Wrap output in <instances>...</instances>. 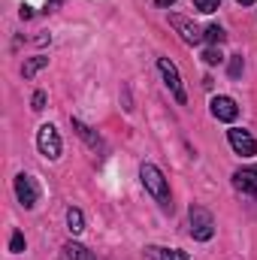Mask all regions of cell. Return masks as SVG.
I'll list each match as a JSON object with an SVG mask.
<instances>
[{
  "instance_id": "21",
  "label": "cell",
  "mask_w": 257,
  "mask_h": 260,
  "mask_svg": "<svg viewBox=\"0 0 257 260\" xmlns=\"http://www.w3.org/2000/svg\"><path fill=\"white\" fill-rule=\"evenodd\" d=\"M170 3H176V0H157V6H170Z\"/></svg>"
},
{
  "instance_id": "18",
  "label": "cell",
  "mask_w": 257,
  "mask_h": 260,
  "mask_svg": "<svg viewBox=\"0 0 257 260\" xmlns=\"http://www.w3.org/2000/svg\"><path fill=\"white\" fill-rule=\"evenodd\" d=\"M218 3H221V0H194V6H197L200 12H215Z\"/></svg>"
},
{
  "instance_id": "17",
  "label": "cell",
  "mask_w": 257,
  "mask_h": 260,
  "mask_svg": "<svg viewBox=\"0 0 257 260\" xmlns=\"http://www.w3.org/2000/svg\"><path fill=\"white\" fill-rule=\"evenodd\" d=\"M9 251H15V254H18V251H24V236H21L18 230H15V233H12V239H9Z\"/></svg>"
},
{
  "instance_id": "5",
  "label": "cell",
  "mask_w": 257,
  "mask_h": 260,
  "mask_svg": "<svg viewBox=\"0 0 257 260\" xmlns=\"http://www.w3.org/2000/svg\"><path fill=\"white\" fill-rule=\"evenodd\" d=\"M227 139H230L233 151H236V154H242V157H251V154L257 151L254 136H251L248 130H242V127H230V130H227Z\"/></svg>"
},
{
  "instance_id": "14",
  "label": "cell",
  "mask_w": 257,
  "mask_h": 260,
  "mask_svg": "<svg viewBox=\"0 0 257 260\" xmlns=\"http://www.w3.org/2000/svg\"><path fill=\"white\" fill-rule=\"evenodd\" d=\"M224 37H227V34H224V27H221V24H209V27H206V43L221 46V43H224Z\"/></svg>"
},
{
  "instance_id": "10",
  "label": "cell",
  "mask_w": 257,
  "mask_h": 260,
  "mask_svg": "<svg viewBox=\"0 0 257 260\" xmlns=\"http://www.w3.org/2000/svg\"><path fill=\"white\" fill-rule=\"evenodd\" d=\"M73 130H76V133H79V136H82V139H85V142H88V145L94 148V151H97V148H103V139H100V136H97V133H94L91 127H88L85 121L73 118Z\"/></svg>"
},
{
  "instance_id": "20",
  "label": "cell",
  "mask_w": 257,
  "mask_h": 260,
  "mask_svg": "<svg viewBox=\"0 0 257 260\" xmlns=\"http://www.w3.org/2000/svg\"><path fill=\"white\" fill-rule=\"evenodd\" d=\"M30 103H34V109H37V112H40V109H46V91H37Z\"/></svg>"
},
{
  "instance_id": "13",
  "label": "cell",
  "mask_w": 257,
  "mask_h": 260,
  "mask_svg": "<svg viewBox=\"0 0 257 260\" xmlns=\"http://www.w3.org/2000/svg\"><path fill=\"white\" fill-rule=\"evenodd\" d=\"M43 67H49V58L37 55V58H30V61L24 64V70H21V73H24V79H34V76H37V73H40Z\"/></svg>"
},
{
  "instance_id": "15",
  "label": "cell",
  "mask_w": 257,
  "mask_h": 260,
  "mask_svg": "<svg viewBox=\"0 0 257 260\" xmlns=\"http://www.w3.org/2000/svg\"><path fill=\"white\" fill-rule=\"evenodd\" d=\"M154 254H157V260H188V254L179 248H154Z\"/></svg>"
},
{
  "instance_id": "9",
  "label": "cell",
  "mask_w": 257,
  "mask_h": 260,
  "mask_svg": "<svg viewBox=\"0 0 257 260\" xmlns=\"http://www.w3.org/2000/svg\"><path fill=\"white\" fill-rule=\"evenodd\" d=\"M233 185H236V191H242V194H257V170L254 167L236 170V173H233Z\"/></svg>"
},
{
  "instance_id": "12",
  "label": "cell",
  "mask_w": 257,
  "mask_h": 260,
  "mask_svg": "<svg viewBox=\"0 0 257 260\" xmlns=\"http://www.w3.org/2000/svg\"><path fill=\"white\" fill-rule=\"evenodd\" d=\"M67 227H70V233H82L85 230V215L79 212V209H67Z\"/></svg>"
},
{
  "instance_id": "7",
  "label": "cell",
  "mask_w": 257,
  "mask_h": 260,
  "mask_svg": "<svg viewBox=\"0 0 257 260\" xmlns=\"http://www.w3.org/2000/svg\"><path fill=\"white\" fill-rule=\"evenodd\" d=\"M209 106H212V115H215L218 121H227V124H230V121H236V115H239L236 100H233V97H224V94H221V97H212V103H209Z\"/></svg>"
},
{
  "instance_id": "1",
  "label": "cell",
  "mask_w": 257,
  "mask_h": 260,
  "mask_svg": "<svg viewBox=\"0 0 257 260\" xmlns=\"http://www.w3.org/2000/svg\"><path fill=\"white\" fill-rule=\"evenodd\" d=\"M139 179H142L145 191L154 197L164 209H170V206H173V203H170V185H167L164 173H160L154 164H142V167H139Z\"/></svg>"
},
{
  "instance_id": "4",
  "label": "cell",
  "mask_w": 257,
  "mask_h": 260,
  "mask_svg": "<svg viewBox=\"0 0 257 260\" xmlns=\"http://www.w3.org/2000/svg\"><path fill=\"white\" fill-rule=\"evenodd\" d=\"M157 70H160V76H164L167 88L173 91V97H176L179 103H188V94H185V85H182V76H179L176 64H173L170 58H157Z\"/></svg>"
},
{
  "instance_id": "11",
  "label": "cell",
  "mask_w": 257,
  "mask_h": 260,
  "mask_svg": "<svg viewBox=\"0 0 257 260\" xmlns=\"http://www.w3.org/2000/svg\"><path fill=\"white\" fill-rule=\"evenodd\" d=\"M64 251H67V257H70V260H97L88 248H85V245H79V242H67Z\"/></svg>"
},
{
  "instance_id": "6",
  "label": "cell",
  "mask_w": 257,
  "mask_h": 260,
  "mask_svg": "<svg viewBox=\"0 0 257 260\" xmlns=\"http://www.w3.org/2000/svg\"><path fill=\"white\" fill-rule=\"evenodd\" d=\"M15 197H18V203L24 206V209H34L37 206V197H40V191H37V185H34V179L30 176H15Z\"/></svg>"
},
{
  "instance_id": "19",
  "label": "cell",
  "mask_w": 257,
  "mask_h": 260,
  "mask_svg": "<svg viewBox=\"0 0 257 260\" xmlns=\"http://www.w3.org/2000/svg\"><path fill=\"white\" fill-rule=\"evenodd\" d=\"M242 58H239V55H233V58H230V76H233V79H239V76H242Z\"/></svg>"
},
{
  "instance_id": "3",
  "label": "cell",
  "mask_w": 257,
  "mask_h": 260,
  "mask_svg": "<svg viewBox=\"0 0 257 260\" xmlns=\"http://www.w3.org/2000/svg\"><path fill=\"white\" fill-rule=\"evenodd\" d=\"M37 148L49 160H58L61 157V136H58L55 124H43V127L37 130Z\"/></svg>"
},
{
  "instance_id": "2",
  "label": "cell",
  "mask_w": 257,
  "mask_h": 260,
  "mask_svg": "<svg viewBox=\"0 0 257 260\" xmlns=\"http://www.w3.org/2000/svg\"><path fill=\"white\" fill-rule=\"evenodd\" d=\"M191 236L197 242H209L215 236V218L203 206H194L191 209Z\"/></svg>"
},
{
  "instance_id": "8",
  "label": "cell",
  "mask_w": 257,
  "mask_h": 260,
  "mask_svg": "<svg viewBox=\"0 0 257 260\" xmlns=\"http://www.w3.org/2000/svg\"><path fill=\"white\" fill-rule=\"evenodd\" d=\"M170 21H173V27L182 34L185 43H191L194 46V43H203V40H206V30H200V27H197L194 21H188V18H182V15H170Z\"/></svg>"
},
{
  "instance_id": "16",
  "label": "cell",
  "mask_w": 257,
  "mask_h": 260,
  "mask_svg": "<svg viewBox=\"0 0 257 260\" xmlns=\"http://www.w3.org/2000/svg\"><path fill=\"white\" fill-rule=\"evenodd\" d=\"M203 61H206L209 67H215V64L224 61V55H221V49H206V52H203Z\"/></svg>"
}]
</instances>
